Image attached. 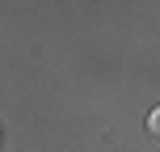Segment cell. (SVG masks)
<instances>
[{
	"instance_id": "cell-1",
	"label": "cell",
	"mask_w": 160,
	"mask_h": 152,
	"mask_svg": "<svg viewBox=\"0 0 160 152\" xmlns=\"http://www.w3.org/2000/svg\"><path fill=\"white\" fill-rule=\"evenodd\" d=\"M148 135H152V139H160V106L148 114Z\"/></svg>"
}]
</instances>
